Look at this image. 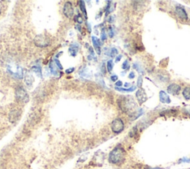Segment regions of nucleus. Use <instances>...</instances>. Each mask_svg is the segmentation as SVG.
Here are the masks:
<instances>
[{
  "label": "nucleus",
  "mask_w": 190,
  "mask_h": 169,
  "mask_svg": "<svg viewBox=\"0 0 190 169\" xmlns=\"http://www.w3.org/2000/svg\"><path fill=\"white\" fill-rule=\"evenodd\" d=\"M54 61H55V64H56V65L58 67H59V69H60V70H62V69H63V67H62V66L61 65V63H60V62H59V60L55 59Z\"/></svg>",
  "instance_id": "nucleus-27"
},
{
  "label": "nucleus",
  "mask_w": 190,
  "mask_h": 169,
  "mask_svg": "<svg viewBox=\"0 0 190 169\" xmlns=\"http://www.w3.org/2000/svg\"><path fill=\"white\" fill-rule=\"evenodd\" d=\"M49 67H50L51 72L52 74H53V75H57V74H58L57 70H56V68H55L54 64L53 63V62H51V63H50V66H49Z\"/></svg>",
  "instance_id": "nucleus-19"
},
{
  "label": "nucleus",
  "mask_w": 190,
  "mask_h": 169,
  "mask_svg": "<svg viewBox=\"0 0 190 169\" xmlns=\"http://www.w3.org/2000/svg\"><path fill=\"white\" fill-rule=\"evenodd\" d=\"M129 85H130L129 84H128V83H126V84H125V87H127L128 86H129Z\"/></svg>",
  "instance_id": "nucleus-36"
},
{
  "label": "nucleus",
  "mask_w": 190,
  "mask_h": 169,
  "mask_svg": "<svg viewBox=\"0 0 190 169\" xmlns=\"http://www.w3.org/2000/svg\"><path fill=\"white\" fill-rule=\"evenodd\" d=\"M33 81L34 78H32V77L30 76V75H27L25 77V84L27 87H29V88H30L31 85L33 84Z\"/></svg>",
  "instance_id": "nucleus-15"
},
{
  "label": "nucleus",
  "mask_w": 190,
  "mask_h": 169,
  "mask_svg": "<svg viewBox=\"0 0 190 169\" xmlns=\"http://www.w3.org/2000/svg\"><path fill=\"white\" fill-rule=\"evenodd\" d=\"M126 151L121 146H117L109 154L108 160L112 164L120 165L123 163L125 160Z\"/></svg>",
  "instance_id": "nucleus-1"
},
{
  "label": "nucleus",
  "mask_w": 190,
  "mask_h": 169,
  "mask_svg": "<svg viewBox=\"0 0 190 169\" xmlns=\"http://www.w3.org/2000/svg\"><path fill=\"white\" fill-rule=\"evenodd\" d=\"M122 85H123V83H122V81H117V82H116V86H117V87H121Z\"/></svg>",
  "instance_id": "nucleus-32"
},
{
  "label": "nucleus",
  "mask_w": 190,
  "mask_h": 169,
  "mask_svg": "<svg viewBox=\"0 0 190 169\" xmlns=\"http://www.w3.org/2000/svg\"><path fill=\"white\" fill-rule=\"evenodd\" d=\"M148 169H160V168H149Z\"/></svg>",
  "instance_id": "nucleus-37"
},
{
  "label": "nucleus",
  "mask_w": 190,
  "mask_h": 169,
  "mask_svg": "<svg viewBox=\"0 0 190 169\" xmlns=\"http://www.w3.org/2000/svg\"><path fill=\"white\" fill-rule=\"evenodd\" d=\"M21 116V111L20 110H11L9 113V121L11 123H15V122H18L19 119H20Z\"/></svg>",
  "instance_id": "nucleus-7"
},
{
  "label": "nucleus",
  "mask_w": 190,
  "mask_h": 169,
  "mask_svg": "<svg viewBox=\"0 0 190 169\" xmlns=\"http://www.w3.org/2000/svg\"><path fill=\"white\" fill-rule=\"evenodd\" d=\"M109 36L110 37H113V36H114V31H113L112 27H109Z\"/></svg>",
  "instance_id": "nucleus-28"
},
{
  "label": "nucleus",
  "mask_w": 190,
  "mask_h": 169,
  "mask_svg": "<svg viewBox=\"0 0 190 169\" xmlns=\"http://www.w3.org/2000/svg\"><path fill=\"white\" fill-rule=\"evenodd\" d=\"M121 58H122V55H119L118 57H117V58H116V60H115V62L116 63H117V62H119V61L120 60H121Z\"/></svg>",
  "instance_id": "nucleus-33"
},
{
  "label": "nucleus",
  "mask_w": 190,
  "mask_h": 169,
  "mask_svg": "<svg viewBox=\"0 0 190 169\" xmlns=\"http://www.w3.org/2000/svg\"><path fill=\"white\" fill-rule=\"evenodd\" d=\"M183 95L186 100H190V87H187L183 91Z\"/></svg>",
  "instance_id": "nucleus-13"
},
{
  "label": "nucleus",
  "mask_w": 190,
  "mask_h": 169,
  "mask_svg": "<svg viewBox=\"0 0 190 169\" xmlns=\"http://www.w3.org/2000/svg\"><path fill=\"white\" fill-rule=\"evenodd\" d=\"M181 87H180L178 84H172L167 87V92L168 93H169V94H172V95H175L179 94L180 91H181Z\"/></svg>",
  "instance_id": "nucleus-9"
},
{
  "label": "nucleus",
  "mask_w": 190,
  "mask_h": 169,
  "mask_svg": "<svg viewBox=\"0 0 190 169\" xmlns=\"http://www.w3.org/2000/svg\"><path fill=\"white\" fill-rule=\"evenodd\" d=\"M122 68H123V69H126V70H128V69H129V64L128 60L124 61V63H123V65H122Z\"/></svg>",
  "instance_id": "nucleus-22"
},
{
  "label": "nucleus",
  "mask_w": 190,
  "mask_h": 169,
  "mask_svg": "<svg viewBox=\"0 0 190 169\" xmlns=\"http://www.w3.org/2000/svg\"><path fill=\"white\" fill-rule=\"evenodd\" d=\"M34 43L40 47H45V46H48L50 41H49V39L46 36L39 35L34 39Z\"/></svg>",
  "instance_id": "nucleus-5"
},
{
  "label": "nucleus",
  "mask_w": 190,
  "mask_h": 169,
  "mask_svg": "<svg viewBox=\"0 0 190 169\" xmlns=\"http://www.w3.org/2000/svg\"><path fill=\"white\" fill-rule=\"evenodd\" d=\"M182 161H183V162H189L190 160H187V159L183 158V159H182V160H181L180 162H182Z\"/></svg>",
  "instance_id": "nucleus-34"
},
{
  "label": "nucleus",
  "mask_w": 190,
  "mask_h": 169,
  "mask_svg": "<svg viewBox=\"0 0 190 169\" xmlns=\"http://www.w3.org/2000/svg\"><path fill=\"white\" fill-rule=\"evenodd\" d=\"M79 7H80L81 11H82V12L83 13L84 15H85V18H87V13H86V10H85V2H84L83 1L79 2Z\"/></svg>",
  "instance_id": "nucleus-17"
},
{
  "label": "nucleus",
  "mask_w": 190,
  "mask_h": 169,
  "mask_svg": "<svg viewBox=\"0 0 190 169\" xmlns=\"http://www.w3.org/2000/svg\"><path fill=\"white\" fill-rule=\"evenodd\" d=\"M133 67H134V69H135L138 72H140V73H143V69H142L141 67L140 66V65H139L138 63H134Z\"/></svg>",
  "instance_id": "nucleus-20"
},
{
  "label": "nucleus",
  "mask_w": 190,
  "mask_h": 169,
  "mask_svg": "<svg viewBox=\"0 0 190 169\" xmlns=\"http://www.w3.org/2000/svg\"><path fill=\"white\" fill-rule=\"evenodd\" d=\"M122 98L123 99L120 98L118 100L119 107L125 113H131L130 116H134V114H135L137 111L134 110L136 108V104L132 98H131V99H127L128 98L127 97H123Z\"/></svg>",
  "instance_id": "nucleus-2"
},
{
  "label": "nucleus",
  "mask_w": 190,
  "mask_h": 169,
  "mask_svg": "<svg viewBox=\"0 0 190 169\" xmlns=\"http://www.w3.org/2000/svg\"><path fill=\"white\" fill-rule=\"evenodd\" d=\"M75 20H76V22H77L78 23H80V24L82 23V21H83V20H82V17H81L80 15L76 16V17H75Z\"/></svg>",
  "instance_id": "nucleus-25"
},
{
  "label": "nucleus",
  "mask_w": 190,
  "mask_h": 169,
  "mask_svg": "<svg viewBox=\"0 0 190 169\" xmlns=\"http://www.w3.org/2000/svg\"><path fill=\"white\" fill-rule=\"evenodd\" d=\"M102 71L104 74L105 73V65H103L102 66Z\"/></svg>",
  "instance_id": "nucleus-35"
},
{
  "label": "nucleus",
  "mask_w": 190,
  "mask_h": 169,
  "mask_svg": "<svg viewBox=\"0 0 190 169\" xmlns=\"http://www.w3.org/2000/svg\"><path fill=\"white\" fill-rule=\"evenodd\" d=\"M136 97H137V101H138L140 104H142L147 100V96H146V93L142 89H139L137 90V93H136Z\"/></svg>",
  "instance_id": "nucleus-8"
},
{
  "label": "nucleus",
  "mask_w": 190,
  "mask_h": 169,
  "mask_svg": "<svg viewBox=\"0 0 190 169\" xmlns=\"http://www.w3.org/2000/svg\"><path fill=\"white\" fill-rule=\"evenodd\" d=\"M135 77V75H134V73L133 72H131V73L129 74V78H130V79H133V78Z\"/></svg>",
  "instance_id": "nucleus-31"
},
{
  "label": "nucleus",
  "mask_w": 190,
  "mask_h": 169,
  "mask_svg": "<svg viewBox=\"0 0 190 169\" xmlns=\"http://www.w3.org/2000/svg\"><path fill=\"white\" fill-rule=\"evenodd\" d=\"M63 13L69 18H72L74 16V8L72 4L70 2H66L63 8Z\"/></svg>",
  "instance_id": "nucleus-6"
},
{
  "label": "nucleus",
  "mask_w": 190,
  "mask_h": 169,
  "mask_svg": "<svg viewBox=\"0 0 190 169\" xmlns=\"http://www.w3.org/2000/svg\"><path fill=\"white\" fill-rule=\"evenodd\" d=\"M74 71V68H71V69H68L67 70H66V73L70 74V73H72V72H73Z\"/></svg>",
  "instance_id": "nucleus-29"
},
{
  "label": "nucleus",
  "mask_w": 190,
  "mask_h": 169,
  "mask_svg": "<svg viewBox=\"0 0 190 169\" xmlns=\"http://www.w3.org/2000/svg\"><path fill=\"white\" fill-rule=\"evenodd\" d=\"M113 66H114V64H113V61L111 60H108V63H107V69H108V71L109 72L112 70Z\"/></svg>",
  "instance_id": "nucleus-21"
},
{
  "label": "nucleus",
  "mask_w": 190,
  "mask_h": 169,
  "mask_svg": "<svg viewBox=\"0 0 190 169\" xmlns=\"http://www.w3.org/2000/svg\"><path fill=\"white\" fill-rule=\"evenodd\" d=\"M159 97H160V101L162 103H165V104H169L171 102V100L169 98V95L165 93L164 91H160V94H159Z\"/></svg>",
  "instance_id": "nucleus-11"
},
{
  "label": "nucleus",
  "mask_w": 190,
  "mask_h": 169,
  "mask_svg": "<svg viewBox=\"0 0 190 169\" xmlns=\"http://www.w3.org/2000/svg\"><path fill=\"white\" fill-rule=\"evenodd\" d=\"M101 40H103V41L106 40V34H105V29H103L102 30V34H101Z\"/></svg>",
  "instance_id": "nucleus-26"
},
{
  "label": "nucleus",
  "mask_w": 190,
  "mask_h": 169,
  "mask_svg": "<svg viewBox=\"0 0 190 169\" xmlns=\"http://www.w3.org/2000/svg\"><path fill=\"white\" fill-rule=\"evenodd\" d=\"M111 79L112 81H116L118 79V77H117V75H112V76L111 77Z\"/></svg>",
  "instance_id": "nucleus-30"
},
{
  "label": "nucleus",
  "mask_w": 190,
  "mask_h": 169,
  "mask_svg": "<svg viewBox=\"0 0 190 169\" xmlns=\"http://www.w3.org/2000/svg\"><path fill=\"white\" fill-rule=\"evenodd\" d=\"M175 13H176L177 16L182 20H186L188 19V17H187V14L186 13L185 10L181 8V7H177L175 8Z\"/></svg>",
  "instance_id": "nucleus-10"
},
{
  "label": "nucleus",
  "mask_w": 190,
  "mask_h": 169,
  "mask_svg": "<svg viewBox=\"0 0 190 169\" xmlns=\"http://www.w3.org/2000/svg\"><path fill=\"white\" fill-rule=\"evenodd\" d=\"M16 98L17 100L20 101L22 102H27L28 101V95L22 87H19L16 90Z\"/></svg>",
  "instance_id": "nucleus-4"
},
{
  "label": "nucleus",
  "mask_w": 190,
  "mask_h": 169,
  "mask_svg": "<svg viewBox=\"0 0 190 169\" xmlns=\"http://www.w3.org/2000/svg\"><path fill=\"white\" fill-rule=\"evenodd\" d=\"M32 71L33 72H36V73L37 74V75L40 77H41L42 78V70L41 69H40V67L39 66H33L32 67Z\"/></svg>",
  "instance_id": "nucleus-18"
},
{
  "label": "nucleus",
  "mask_w": 190,
  "mask_h": 169,
  "mask_svg": "<svg viewBox=\"0 0 190 169\" xmlns=\"http://www.w3.org/2000/svg\"><path fill=\"white\" fill-rule=\"evenodd\" d=\"M78 50H79V46H72L69 48V52H70L71 55L74 57L76 56Z\"/></svg>",
  "instance_id": "nucleus-14"
},
{
  "label": "nucleus",
  "mask_w": 190,
  "mask_h": 169,
  "mask_svg": "<svg viewBox=\"0 0 190 169\" xmlns=\"http://www.w3.org/2000/svg\"><path fill=\"white\" fill-rule=\"evenodd\" d=\"M117 54V49H115V48H113V49H111V52H110V56H111V58H114Z\"/></svg>",
  "instance_id": "nucleus-23"
},
{
  "label": "nucleus",
  "mask_w": 190,
  "mask_h": 169,
  "mask_svg": "<svg viewBox=\"0 0 190 169\" xmlns=\"http://www.w3.org/2000/svg\"><path fill=\"white\" fill-rule=\"evenodd\" d=\"M91 39H92V43H93V45H94V48L96 49L98 55H100V52H101L100 51V46H101L100 41V40H98L96 37H92V38Z\"/></svg>",
  "instance_id": "nucleus-12"
},
{
  "label": "nucleus",
  "mask_w": 190,
  "mask_h": 169,
  "mask_svg": "<svg viewBox=\"0 0 190 169\" xmlns=\"http://www.w3.org/2000/svg\"><path fill=\"white\" fill-rule=\"evenodd\" d=\"M111 128L114 133H120L124 129V123L121 119H116L111 123Z\"/></svg>",
  "instance_id": "nucleus-3"
},
{
  "label": "nucleus",
  "mask_w": 190,
  "mask_h": 169,
  "mask_svg": "<svg viewBox=\"0 0 190 169\" xmlns=\"http://www.w3.org/2000/svg\"><path fill=\"white\" fill-rule=\"evenodd\" d=\"M136 87H131L129 89H123V88H120V87H115V90H117V91L120 92H126V93H131V92H133L134 90H135Z\"/></svg>",
  "instance_id": "nucleus-16"
},
{
  "label": "nucleus",
  "mask_w": 190,
  "mask_h": 169,
  "mask_svg": "<svg viewBox=\"0 0 190 169\" xmlns=\"http://www.w3.org/2000/svg\"><path fill=\"white\" fill-rule=\"evenodd\" d=\"M142 84H143V78L141 76H139L138 79H137V85L138 87H141Z\"/></svg>",
  "instance_id": "nucleus-24"
}]
</instances>
